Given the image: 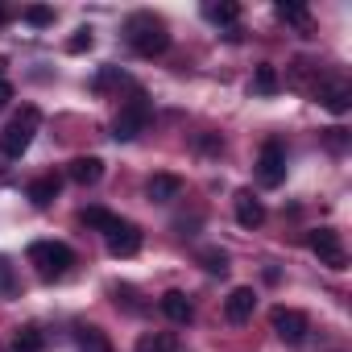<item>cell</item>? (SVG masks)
<instances>
[{"label": "cell", "mask_w": 352, "mask_h": 352, "mask_svg": "<svg viewBox=\"0 0 352 352\" xmlns=\"http://www.w3.org/2000/svg\"><path fill=\"white\" fill-rule=\"evenodd\" d=\"M270 323H274V331H278V340H282V344H290V348L307 344L311 323H307V315H302V311H294V307H274Z\"/></svg>", "instance_id": "6"}, {"label": "cell", "mask_w": 352, "mask_h": 352, "mask_svg": "<svg viewBox=\"0 0 352 352\" xmlns=\"http://www.w3.org/2000/svg\"><path fill=\"white\" fill-rule=\"evenodd\" d=\"M75 340H79V352H112L108 336H104L100 327H91V323H83V327L75 331Z\"/></svg>", "instance_id": "17"}, {"label": "cell", "mask_w": 352, "mask_h": 352, "mask_svg": "<svg viewBox=\"0 0 352 352\" xmlns=\"http://www.w3.org/2000/svg\"><path fill=\"white\" fill-rule=\"evenodd\" d=\"M30 265L38 270V278L54 282V278H67V270L75 265V253L63 241H34L30 245Z\"/></svg>", "instance_id": "3"}, {"label": "cell", "mask_w": 352, "mask_h": 352, "mask_svg": "<svg viewBox=\"0 0 352 352\" xmlns=\"http://www.w3.org/2000/svg\"><path fill=\"white\" fill-rule=\"evenodd\" d=\"M91 30L83 25V30H75V38H67V54H83V50H91Z\"/></svg>", "instance_id": "26"}, {"label": "cell", "mask_w": 352, "mask_h": 352, "mask_svg": "<svg viewBox=\"0 0 352 352\" xmlns=\"http://www.w3.org/2000/svg\"><path fill=\"white\" fill-rule=\"evenodd\" d=\"M5 17H9V13H5V9H0V25H5Z\"/></svg>", "instance_id": "31"}, {"label": "cell", "mask_w": 352, "mask_h": 352, "mask_svg": "<svg viewBox=\"0 0 352 352\" xmlns=\"http://www.w3.org/2000/svg\"><path fill=\"white\" fill-rule=\"evenodd\" d=\"M145 124H149V100L137 91V96L120 108V116H116V124H112V137H116V141H133L137 133H145Z\"/></svg>", "instance_id": "5"}, {"label": "cell", "mask_w": 352, "mask_h": 352, "mask_svg": "<svg viewBox=\"0 0 352 352\" xmlns=\"http://www.w3.org/2000/svg\"><path fill=\"white\" fill-rule=\"evenodd\" d=\"M9 100H13V83L0 79V108H9Z\"/></svg>", "instance_id": "30"}, {"label": "cell", "mask_w": 352, "mask_h": 352, "mask_svg": "<svg viewBox=\"0 0 352 352\" xmlns=\"http://www.w3.org/2000/svg\"><path fill=\"white\" fill-rule=\"evenodd\" d=\"M278 87H282V79H278V67L261 63V67L253 71V91H257V96H274Z\"/></svg>", "instance_id": "18"}, {"label": "cell", "mask_w": 352, "mask_h": 352, "mask_svg": "<svg viewBox=\"0 0 352 352\" xmlns=\"http://www.w3.org/2000/svg\"><path fill=\"white\" fill-rule=\"evenodd\" d=\"M137 352H179V336L174 331H149L137 340Z\"/></svg>", "instance_id": "16"}, {"label": "cell", "mask_w": 352, "mask_h": 352, "mask_svg": "<svg viewBox=\"0 0 352 352\" xmlns=\"http://www.w3.org/2000/svg\"><path fill=\"white\" fill-rule=\"evenodd\" d=\"M199 261H204L208 274H228V253H224V249H204Z\"/></svg>", "instance_id": "24"}, {"label": "cell", "mask_w": 352, "mask_h": 352, "mask_svg": "<svg viewBox=\"0 0 352 352\" xmlns=\"http://www.w3.org/2000/svg\"><path fill=\"white\" fill-rule=\"evenodd\" d=\"M253 311H257V290H253V286H236V290L224 298V315H228V323H249Z\"/></svg>", "instance_id": "10"}, {"label": "cell", "mask_w": 352, "mask_h": 352, "mask_svg": "<svg viewBox=\"0 0 352 352\" xmlns=\"http://www.w3.org/2000/svg\"><path fill=\"white\" fill-rule=\"evenodd\" d=\"M116 220H120V216H112L108 208H83V212H79V224H87V228H96V232H108Z\"/></svg>", "instance_id": "20"}, {"label": "cell", "mask_w": 352, "mask_h": 352, "mask_svg": "<svg viewBox=\"0 0 352 352\" xmlns=\"http://www.w3.org/2000/svg\"><path fill=\"white\" fill-rule=\"evenodd\" d=\"M307 249L319 257V265H327V270H344L348 265V253H344V241H340V232L336 228H315V232H307Z\"/></svg>", "instance_id": "4"}, {"label": "cell", "mask_w": 352, "mask_h": 352, "mask_svg": "<svg viewBox=\"0 0 352 352\" xmlns=\"http://www.w3.org/2000/svg\"><path fill=\"white\" fill-rule=\"evenodd\" d=\"M58 191H63V179H58V174H42V179H34L30 183V204L34 208H50L54 199H58Z\"/></svg>", "instance_id": "14"}, {"label": "cell", "mask_w": 352, "mask_h": 352, "mask_svg": "<svg viewBox=\"0 0 352 352\" xmlns=\"http://www.w3.org/2000/svg\"><path fill=\"white\" fill-rule=\"evenodd\" d=\"M327 145L331 149H344L348 145V129H327Z\"/></svg>", "instance_id": "28"}, {"label": "cell", "mask_w": 352, "mask_h": 352, "mask_svg": "<svg viewBox=\"0 0 352 352\" xmlns=\"http://www.w3.org/2000/svg\"><path fill=\"white\" fill-rule=\"evenodd\" d=\"M116 83H124V71H120V67H100V75L91 79V91L104 96V91H112Z\"/></svg>", "instance_id": "22"}, {"label": "cell", "mask_w": 352, "mask_h": 352, "mask_svg": "<svg viewBox=\"0 0 352 352\" xmlns=\"http://www.w3.org/2000/svg\"><path fill=\"white\" fill-rule=\"evenodd\" d=\"M17 290V278H13V261L9 257H0V298H9Z\"/></svg>", "instance_id": "25"}, {"label": "cell", "mask_w": 352, "mask_h": 352, "mask_svg": "<svg viewBox=\"0 0 352 352\" xmlns=\"http://www.w3.org/2000/svg\"><path fill=\"white\" fill-rule=\"evenodd\" d=\"M257 179H261V187H282V179H286V149H282L278 141H265V145H261Z\"/></svg>", "instance_id": "7"}, {"label": "cell", "mask_w": 352, "mask_h": 352, "mask_svg": "<svg viewBox=\"0 0 352 352\" xmlns=\"http://www.w3.org/2000/svg\"><path fill=\"white\" fill-rule=\"evenodd\" d=\"M274 13H278V21H286V25L311 30V13H307V5H278Z\"/></svg>", "instance_id": "21"}, {"label": "cell", "mask_w": 352, "mask_h": 352, "mask_svg": "<svg viewBox=\"0 0 352 352\" xmlns=\"http://www.w3.org/2000/svg\"><path fill=\"white\" fill-rule=\"evenodd\" d=\"M199 149H204V153H220V149H224V141H220L216 133H208V137H199Z\"/></svg>", "instance_id": "29"}, {"label": "cell", "mask_w": 352, "mask_h": 352, "mask_svg": "<svg viewBox=\"0 0 352 352\" xmlns=\"http://www.w3.org/2000/svg\"><path fill=\"white\" fill-rule=\"evenodd\" d=\"M104 241H108V253L112 257H137L141 253V228L137 224H129V220H116L108 232H104Z\"/></svg>", "instance_id": "8"}, {"label": "cell", "mask_w": 352, "mask_h": 352, "mask_svg": "<svg viewBox=\"0 0 352 352\" xmlns=\"http://www.w3.org/2000/svg\"><path fill=\"white\" fill-rule=\"evenodd\" d=\"M38 124H42V112H38L34 104H25V108L5 124V133H0V153H5L9 162H17V157L30 149V141H34Z\"/></svg>", "instance_id": "2"}, {"label": "cell", "mask_w": 352, "mask_h": 352, "mask_svg": "<svg viewBox=\"0 0 352 352\" xmlns=\"http://www.w3.org/2000/svg\"><path fill=\"white\" fill-rule=\"evenodd\" d=\"M124 38H129V46H133L141 58H153V54H162V50L170 46V30H166V21L153 17V13H133V17L124 21Z\"/></svg>", "instance_id": "1"}, {"label": "cell", "mask_w": 352, "mask_h": 352, "mask_svg": "<svg viewBox=\"0 0 352 352\" xmlns=\"http://www.w3.org/2000/svg\"><path fill=\"white\" fill-rule=\"evenodd\" d=\"M315 100H319L327 112L344 116V112L352 108V87H348L344 79H331V83H319V87H315Z\"/></svg>", "instance_id": "9"}, {"label": "cell", "mask_w": 352, "mask_h": 352, "mask_svg": "<svg viewBox=\"0 0 352 352\" xmlns=\"http://www.w3.org/2000/svg\"><path fill=\"white\" fill-rule=\"evenodd\" d=\"M157 307H162V315H166L170 323H191V319H195V307H191V298H187L183 290H166V294L157 298Z\"/></svg>", "instance_id": "11"}, {"label": "cell", "mask_w": 352, "mask_h": 352, "mask_svg": "<svg viewBox=\"0 0 352 352\" xmlns=\"http://www.w3.org/2000/svg\"><path fill=\"white\" fill-rule=\"evenodd\" d=\"M67 179L79 183V187H96V183L104 179V162H100V157H75V162L67 166Z\"/></svg>", "instance_id": "13"}, {"label": "cell", "mask_w": 352, "mask_h": 352, "mask_svg": "<svg viewBox=\"0 0 352 352\" xmlns=\"http://www.w3.org/2000/svg\"><path fill=\"white\" fill-rule=\"evenodd\" d=\"M204 17L216 21V25H236V21H241V5H232V0H220V5H208V9H204Z\"/></svg>", "instance_id": "19"}, {"label": "cell", "mask_w": 352, "mask_h": 352, "mask_svg": "<svg viewBox=\"0 0 352 352\" xmlns=\"http://www.w3.org/2000/svg\"><path fill=\"white\" fill-rule=\"evenodd\" d=\"M261 220H265L261 199H253V191H236V224L241 228H261Z\"/></svg>", "instance_id": "15"}, {"label": "cell", "mask_w": 352, "mask_h": 352, "mask_svg": "<svg viewBox=\"0 0 352 352\" xmlns=\"http://www.w3.org/2000/svg\"><path fill=\"white\" fill-rule=\"evenodd\" d=\"M25 21H30V25H38V30H46V25H54V9L34 5V9H25Z\"/></svg>", "instance_id": "27"}, {"label": "cell", "mask_w": 352, "mask_h": 352, "mask_svg": "<svg viewBox=\"0 0 352 352\" xmlns=\"http://www.w3.org/2000/svg\"><path fill=\"white\" fill-rule=\"evenodd\" d=\"M145 195L153 204H170V199L183 195V179H179V174H153V179L145 183Z\"/></svg>", "instance_id": "12"}, {"label": "cell", "mask_w": 352, "mask_h": 352, "mask_svg": "<svg viewBox=\"0 0 352 352\" xmlns=\"http://www.w3.org/2000/svg\"><path fill=\"white\" fill-rule=\"evenodd\" d=\"M13 352H42V331L38 327H21L13 340Z\"/></svg>", "instance_id": "23"}]
</instances>
